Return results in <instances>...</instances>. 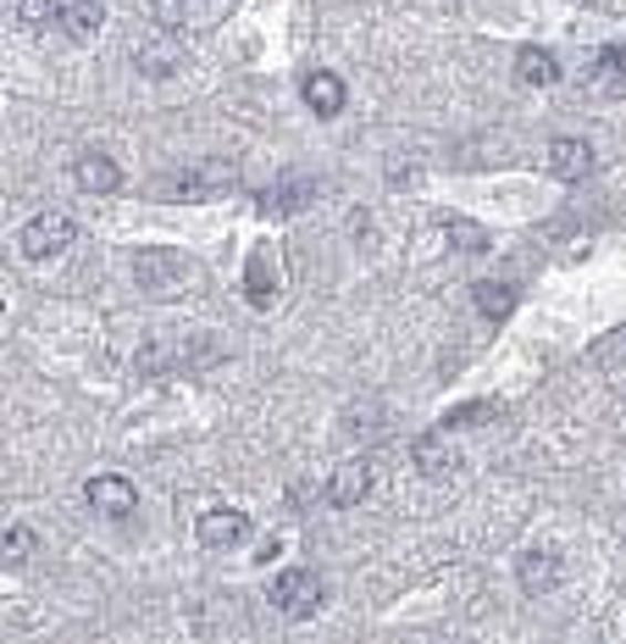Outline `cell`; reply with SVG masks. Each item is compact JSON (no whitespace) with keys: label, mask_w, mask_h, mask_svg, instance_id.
Masks as SVG:
<instances>
[{"label":"cell","mask_w":626,"mask_h":644,"mask_svg":"<svg viewBox=\"0 0 626 644\" xmlns=\"http://www.w3.org/2000/svg\"><path fill=\"white\" fill-rule=\"evenodd\" d=\"M195 278H200V272H195V261H189L184 250L145 245V250L134 256V283H139L145 294H156V300H173V294H184Z\"/></svg>","instance_id":"1"},{"label":"cell","mask_w":626,"mask_h":644,"mask_svg":"<svg viewBox=\"0 0 626 644\" xmlns=\"http://www.w3.org/2000/svg\"><path fill=\"white\" fill-rule=\"evenodd\" d=\"M222 356V345L217 340H184V334H161V340H150V345H139V373H195V367H211Z\"/></svg>","instance_id":"2"},{"label":"cell","mask_w":626,"mask_h":644,"mask_svg":"<svg viewBox=\"0 0 626 644\" xmlns=\"http://www.w3.org/2000/svg\"><path fill=\"white\" fill-rule=\"evenodd\" d=\"M73 217H62V211H40L23 233H18V245H23V256L29 261H45V256H62L67 245H73Z\"/></svg>","instance_id":"3"},{"label":"cell","mask_w":626,"mask_h":644,"mask_svg":"<svg viewBox=\"0 0 626 644\" xmlns=\"http://www.w3.org/2000/svg\"><path fill=\"white\" fill-rule=\"evenodd\" d=\"M316 600H322V583H316V572H305V567H289V572H278V583H272V605H278L283 616L305 622V616L316 611Z\"/></svg>","instance_id":"4"},{"label":"cell","mask_w":626,"mask_h":644,"mask_svg":"<svg viewBox=\"0 0 626 644\" xmlns=\"http://www.w3.org/2000/svg\"><path fill=\"white\" fill-rule=\"evenodd\" d=\"M228 184H233V167L228 162H206V167H184L178 178H167L161 195H173V200H211Z\"/></svg>","instance_id":"5"},{"label":"cell","mask_w":626,"mask_h":644,"mask_svg":"<svg viewBox=\"0 0 626 644\" xmlns=\"http://www.w3.org/2000/svg\"><path fill=\"white\" fill-rule=\"evenodd\" d=\"M195 539H200L206 550H233V544H244V539H250V517H244V511H233V506H211V511H200Z\"/></svg>","instance_id":"6"},{"label":"cell","mask_w":626,"mask_h":644,"mask_svg":"<svg viewBox=\"0 0 626 644\" xmlns=\"http://www.w3.org/2000/svg\"><path fill=\"white\" fill-rule=\"evenodd\" d=\"M84 500L101 511V517H134V506H139V489L123 478V472H101V478H90L84 484Z\"/></svg>","instance_id":"7"},{"label":"cell","mask_w":626,"mask_h":644,"mask_svg":"<svg viewBox=\"0 0 626 644\" xmlns=\"http://www.w3.org/2000/svg\"><path fill=\"white\" fill-rule=\"evenodd\" d=\"M366 495H372V461H344V467L333 472V484H327V500H333L338 511L361 506Z\"/></svg>","instance_id":"8"},{"label":"cell","mask_w":626,"mask_h":644,"mask_svg":"<svg viewBox=\"0 0 626 644\" xmlns=\"http://www.w3.org/2000/svg\"><path fill=\"white\" fill-rule=\"evenodd\" d=\"M515 578H521L526 594H549L560 583V555L554 550H526V555H515Z\"/></svg>","instance_id":"9"},{"label":"cell","mask_w":626,"mask_h":644,"mask_svg":"<svg viewBox=\"0 0 626 644\" xmlns=\"http://www.w3.org/2000/svg\"><path fill=\"white\" fill-rule=\"evenodd\" d=\"M300 95H305V106H311L316 117H338V112H344V79H338V73H305Z\"/></svg>","instance_id":"10"},{"label":"cell","mask_w":626,"mask_h":644,"mask_svg":"<svg viewBox=\"0 0 626 644\" xmlns=\"http://www.w3.org/2000/svg\"><path fill=\"white\" fill-rule=\"evenodd\" d=\"M587 167H593V150H587V139H554V145H549V173H554L560 184H576V178H587Z\"/></svg>","instance_id":"11"},{"label":"cell","mask_w":626,"mask_h":644,"mask_svg":"<svg viewBox=\"0 0 626 644\" xmlns=\"http://www.w3.org/2000/svg\"><path fill=\"white\" fill-rule=\"evenodd\" d=\"M316 200V178H305V173H294V178H283V184H272L267 189V211H278V217H294V211H305Z\"/></svg>","instance_id":"12"},{"label":"cell","mask_w":626,"mask_h":644,"mask_svg":"<svg viewBox=\"0 0 626 644\" xmlns=\"http://www.w3.org/2000/svg\"><path fill=\"white\" fill-rule=\"evenodd\" d=\"M62 34L67 40H95L101 34V23H106V7L101 0H62Z\"/></svg>","instance_id":"13"},{"label":"cell","mask_w":626,"mask_h":644,"mask_svg":"<svg viewBox=\"0 0 626 644\" xmlns=\"http://www.w3.org/2000/svg\"><path fill=\"white\" fill-rule=\"evenodd\" d=\"M73 178H79V189L84 195H112L117 184H123V167L112 162V156H79V167H73Z\"/></svg>","instance_id":"14"},{"label":"cell","mask_w":626,"mask_h":644,"mask_svg":"<svg viewBox=\"0 0 626 644\" xmlns=\"http://www.w3.org/2000/svg\"><path fill=\"white\" fill-rule=\"evenodd\" d=\"M515 73H521V84H532V90H549V84H560V62H554L549 51H538V45L515 51Z\"/></svg>","instance_id":"15"},{"label":"cell","mask_w":626,"mask_h":644,"mask_svg":"<svg viewBox=\"0 0 626 644\" xmlns=\"http://www.w3.org/2000/svg\"><path fill=\"white\" fill-rule=\"evenodd\" d=\"M471 300H477V311H482L488 322H504V316L515 311V289H510V283H499V278L471 283Z\"/></svg>","instance_id":"16"},{"label":"cell","mask_w":626,"mask_h":644,"mask_svg":"<svg viewBox=\"0 0 626 644\" xmlns=\"http://www.w3.org/2000/svg\"><path fill=\"white\" fill-rule=\"evenodd\" d=\"M244 289H250V305H272V300H278V278H272V256H267V250H250Z\"/></svg>","instance_id":"17"},{"label":"cell","mask_w":626,"mask_h":644,"mask_svg":"<svg viewBox=\"0 0 626 644\" xmlns=\"http://www.w3.org/2000/svg\"><path fill=\"white\" fill-rule=\"evenodd\" d=\"M410 456H416V467H421L427 478H444V472L455 467V461H449V450H444L438 439H416V445H410Z\"/></svg>","instance_id":"18"},{"label":"cell","mask_w":626,"mask_h":644,"mask_svg":"<svg viewBox=\"0 0 626 644\" xmlns=\"http://www.w3.org/2000/svg\"><path fill=\"white\" fill-rule=\"evenodd\" d=\"M18 18H23L29 29H45V23L62 18V0H18Z\"/></svg>","instance_id":"19"},{"label":"cell","mask_w":626,"mask_h":644,"mask_svg":"<svg viewBox=\"0 0 626 644\" xmlns=\"http://www.w3.org/2000/svg\"><path fill=\"white\" fill-rule=\"evenodd\" d=\"M444 233H449V239H460V250H488V233H482L477 222H466V217H449V222H444Z\"/></svg>","instance_id":"20"},{"label":"cell","mask_w":626,"mask_h":644,"mask_svg":"<svg viewBox=\"0 0 626 644\" xmlns=\"http://www.w3.org/2000/svg\"><path fill=\"white\" fill-rule=\"evenodd\" d=\"M29 550H34V533H29L23 522H12V528H7V567L29 561Z\"/></svg>","instance_id":"21"},{"label":"cell","mask_w":626,"mask_h":644,"mask_svg":"<svg viewBox=\"0 0 626 644\" xmlns=\"http://www.w3.org/2000/svg\"><path fill=\"white\" fill-rule=\"evenodd\" d=\"M488 417V406H455L449 417H444V428H477Z\"/></svg>","instance_id":"22"},{"label":"cell","mask_w":626,"mask_h":644,"mask_svg":"<svg viewBox=\"0 0 626 644\" xmlns=\"http://www.w3.org/2000/svg\"><path fill=\"white\" fill-rule=\"evenodd\" d=\"M598 62H604L609 73H626V45H604V51H598Z\"/></svg>","instance_id":"23"},{"label":"cell","mask_w":626,"mask_h":644,"mask_svg":"<svg viewBox=\"0 0 626 644\" xmlns=\"http://www.w3.org/2000/svg\"><path fill=\"white\" fill-rule=\"evenodd\" d=\"M156 18L167 23V29H178L184 18H178V0H156Z\"/></svg>","instance_id":"24"}]
</instances>
